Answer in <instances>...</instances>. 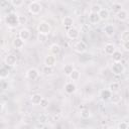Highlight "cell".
I'll return each mask as SVG.
<instances>
[{
	"label": "cell",
	"mask_w": 129,
	"mask_h": 129,
	"mask_svg": "<svg viewBox=\"0 0 129 129\" xmlns=\"http://www.w3.org/2000/svg\"><path fill=\"white\" fill-rule=\"evenodd\" d=\"M36 30L38 33L40 34H45V35H48L50 32H51V26L48 22L46 21H40L36 27Z\"/></svg>",
	"instance_id": "6da1fadb"
},
{
	"label": "cell",
	"mask_w": 129,
	"mask_h": 129,
	"mask_svg": "<svg viewBox=\"0 0 129 129\" xmlns=\"http://www.w3.org/2000/svg\"><path fill=\"white\" fill-rule=\"evenodd\" d=\"M42 10V5L38 1H31L28 5V11L32 15H38Z\"/></svg>",
	"instance_id": "7a4b0ae2"
},
{
	"label": "cell",
	"mask_w": 129,
	"mask_h": 129,
	"mask_svg": "<svg viewBox=\"0 0 129 129\" xmlns=\"http://www.w3.org/2000/svg\"><path fill=\"white\" fill-rule=\"evenodd\" d=\"M5 21H6V24L10 27H16V26L20 25L19 24V18L15 13H9L6 16Z\"/></svg>",
	"instance_id": "3957f363"
},
{
	"label": "cell",
	"mask_w": 129,
	"mask_h": 129,
	"mask_svg": "<svg viewBox=\"0 0 129 129\" xmlns=\"http://www.w3.org/2000/svg\"><path fill=\"white\" fill-rule=\"evenodd\" d=\"M111 72L115 76H121L125 72V67L122 64L121 61H114L111 66Z\"/></svg>",
	"instance_id": "277c9868"
},
{
	"label": "cell",
	"mask_w": 129,
	"mask_h": 129,
	"mask_svg": "<svg viewBox=\"0 0 129 129\" xmlns=\"http://www.w3.org/2000/svg\"><path fill=\"white\" fill-rule=\"evenodd\" d=\"M87 49H88V45H87V43H86L85 41H83V40L77 41L76 44L74 45V50H75L76 52H78V53H84V52L87 51Z\"/></svg>",
	"instance_id": "5b68a950"
},
{
	"label": "cell",
	"mask_w": 129,
	"mask_h": 129,
	"mask_svg": "<svg viewBox=\"0 0 129 129\" xmlns=\"http://www.w3.org/2000/svg\"><path fill=\"white\" fill-rule=\"evenodd\" d=\"M67 36L70 39H73V40L74 39H77L80 36V31H79L78 28L72 26V27H70V28L67 29Z\"/></svg>",
	"instance_id": "8992f818"
},
{
	"label": "cell",
	"mask_w": 129,
	"mask_h": 129,
	"mask_svg": "<svg viewBox=\"0 0 129 129\" xmlns=\"http://www.w3.org/2000/svg\"><path fill=\"white\" fill-rule=\"evenodd\" d=\"M25 76H26V78H27L28 80H30V81H34V80H36V79L38 78V76H39V72H38L35 68H30V69H28V70L26 71Z\"/></svg>",
	"instance_id": "52a82bcc"
},
{
	"label": "cell",
	"mask_w": 129,
	"mask_h": 129,
	"mask_svg": "<svg viewBox=\"0 0 129 129\" xmlns=\"http://www.w3.org/2000/svg\"><path fill=\"white\" fill-rule=\"evenodd\" d=\"M16 61H17V58H16V55L12 54V53H9L5 56L4 58V62L6 66L8 67H14L16 64Z\"/></svg>",
	"instance_id": "ba28073f"
},
{
	"label": "cell",
	"mask_w": 129,
	"mask_h": 129,
	"mask_svg": "<svg viewBox=\"0 0 129 129\" xmlns=\"http://www.w3.org/2000/svg\"><path fill=\"white\" fill-rule=\"evenodd\" d=\"M56 63V55L49 53L44 57V64L49 67H54Z\"/></svg>",
	"instance_id": "9c48e42d"
},
{
	"label": "cell",
	"mask_w": 129,
	"mask_h": 129,
	"mask_svg": "<svg viewBox=\"0 0 129 129\" xmlns=\"http://www.w3.org/2000/svg\"><path fill=\"white\" fill-rule=\"evenodd\" d=\"M103 31L108 37H112L115 34V27L112 23H108L103 27Z\"/></svg>",
	"instance_id": "30bf717a"
},
{
	"label": "cell",
	"mask_w": 129,
	"mask_h": 129,
	"mask_svg": "<svg viewBox=\"0 0 129 129\" xmlns=\"http://www.w3.org/2000/svg\"><path fill=\"white\" fill-rule=\"evenodd\" d=\"M63 89H64V92H66L67 94L72 95V94H74V93L77 91V86H76L75 82H68V83L64 85Z\"/></svg>",
	"instance_id": "8fae6325"
},
{
	"label": "cell",
	"mask_w": 129,
	"mask_h": 129,
	"mask_svg": "<svg viewBox=\"0 0 129 129\" xmlns=\"http://www.w3.org/2000/svg\"><path fill=\"white\" fill-rule=\"evenodd\" d=\"M99 96H100V98H101L102 101L106 102V101H109L110 100V98L112 96V92L109 89H103V90L100 91Z\"/></svg>",
	"instance_id": "7c38bea8"
},
{
	"label": "cell",
	"mask_w": 129,
	"mask_h": 129,
	"mask_svg": "<svg viewBox=\"0 0 129 129\" xmlns=\"http://www.w3.org/2000/svg\"><path fill=\"white\" fill-rule=\"evenodd\" d=\"M88 20H89V23L91 24H97L100 22V16H99V13H95V12H90L89 13V16H88Z\"/></svg>",
	"instance_id": "4fadbf2b"
},
{
	"label": "cell",
	"mask_w": 129,
	"mask_h": 129,
	"mask_svg": "<svg viewBox=\"0 0 129 129\" xmlns=\"http://www.w3.org/2000/svg\"><path fill=\"white\" fill-rule=\"evenodd\" d=\"M24 44H25V40H23V39L20 38L19 36L16 37V38H14L13 41H12V45H13V47L16 48V49H21V48H23V47H24Z\"/></svg>",
	"instance_id": "5bb4252c"
},
{
	"label": "cell",
	"mask_w": 129,
	"mask_h": 129,
	"mask_svg": "<svg viewBox=\"0 0 129 129\" xmlns=\"http://www.w3.org/2000/svg\"><path fill=\"white\" fill-rule=\"evenodd\" d=\"M116 50V46L113 43H106L104 46V52L107 55H112Z\"/></svg>",
	"instance_id": "9a60e30c"
},
{
	"label": "cell",
	"mask_w": 129,
	"mask_h": 129,
	"mask_svg": "<svg viewBox=\"0 0 129 129\" xmlns=\"http://www.w3.org/2000/svg\"><path fill=\"white\" fill-rule=\"evenodd\" d=\"M18 35L23 40H28L29 37H30V30L27 29V28H21L18 32Z\"/></svg>",
	"instance_id": "2e32d148"
},
{
	"label": "cell",
	"mask_w": 129,
	"mask_h": 129,
	"mask_svg": "<svg viewBox=\"0 0 129 129\" xmlns=\"http://www.w3.org/2000/svg\"><path fill=\"white\" fill-rule=\"evenodd\" d=\"M61 24L64 26V27H72L73 24H74V18L72 16H64L62 18V21H61Z\"/></svg>",
	"instance_id": "e0dca14e"
},
{
	"label": "cell",
	"mask_w": 129,
	"mask_h": 129,
	"mask_svg": "<svg viewBox=\"0 0 129 129\" xmlns=\"http://www.w3.org/2000/svg\"><path fill=\"white\" fill-rule=\"evenodd\" d=\"M49 50H50V53H52L54 55H58L61 51V46L57 43H52L49 46Z\"/></svg>",
	"instance_id": "ac0fdd59"
},
{
	"label": "cell",
	"mask_w": 129,
	"mask_h": 129,
	"mask_svg": "<svg viewBox=\"0 0 129 129\" xmlns=\"http://www.w3.org/2000/svg\"><path fill=\"white\" fill-rule=\"evenodd\" d=\"M116 17L120 21H125L128 18V12L126 10H124V9H121L119 12L116 13Z\"/></svg>",
	"instance_id": "d6986e66"
},
{
	"label": "cell",
	"mask_w": 129,
	"mask_h": 129,
	"mask_svg": "<svg viewBox=\"0 0 129 129\" xmlns=\"http://www.w3.org/2000/svg\"><path fill=\"white\" fill-rule=\"evenodd\" d=\"M42 96L40 95V94H38V93H36V94H33L32 96H31V98H30V101H31V103H32V105H39L40 104V102H41V100H42Z\"/></svg>",
	"instance_id": "ffe728a7"
},
{
	"label": "cell",
	"mask_w": 129,
	"mask_h": 129,
	"mask_svg": "<svg viewBox=\"0 0 129 129\" xmlns=\"http://www.w3.org/2000/svg\"><path fill=\"white\" fill-rule=\"evenodd\" d=\"M121 100H122V97L119 94V92L118 93H112V96L110 98V101H111L112 104H115V105L116 104H119L121 102Z\"/></svg>",
	"instance_id": "44dd1931"
},
{
	"label": "cell",
	"mask_w": 129,
	"mask_h": 129,
	"mask_svg": "<svg viewBox=\"0 0 129 129\" xmlns=\"http://www.w3.org/2000/svg\"><path fill=\"white\" fill-rule=\"evenodd\" d=\"M99 16H100V19H101V20L105 21V20H107V19L109 18V16H110V12H109L108 9H106V8H102V9L100 10V12H99Z\"/></svg>",
	"instance_id": "7402d4cb"
},
{
	"label": "cell",
	"mask_w": 129,
	"mask_h": 129,
	"mask_svg": "<svg viewBox=\"0 0 129 129\" xmlns=\"http://www.w3.org/2000/svg\"><path fill=\"white\" fill-rule=\"evenodd\" d=\"M8 66H3V67H1V69H0V78L2 79V80H4V79H6V78H8V76H9V74H10V72H9V69L7 68Z\"/></svg>",
	"instance_id": "603a6c76"
},
{
	"label": "cell",
	"mask_w": 129,
	"mask_h": 129,
	"mask_svg": "<svg viewBox=\"0 0 129 129\" xmlns=\"http://www.w3.org/2000/svg\"><path fill=\"white\" fill-rule=\"evenodd\" d=\"M80 116L82 119H89L91 116H92V113H91V110L89 108H83L80 112Z\"/></svg>",
	"instance_id": "cb8c5ba5"
},
{
	"label": "cell",
	"mask_w": 129,
	"mask_h": 129,
	"mask_svg": "<svg viewBox=\"0 0 129 129\" xmlns=\"http://www.w3.org/2000/svg\"><path fill=\"white\" fill-rule=\"evenodd\" d=\"M69 78L71 79L72 82H78V81L80 80V78H81V73H80L78 70L75 69V70L72 72V74L69 76Z\"/></svg>",
	"instance_id": "d4e9b609"
},
{
	"label": "cell",
	"mask_w": 129,
	"mask_h": 129,
	"mask_svg": "<svg viewBox=\"0 0 129 129\" xmlns=\"http://www.w3.org/2000/svg\"><path fill=\"white\" fill-rule=\"evenodd\" d=\"M108 89L112 92V93H118L120 91V84L118 82H112L110 83Z\"/></svg>",
	"instance_id": "484cf974"
},
{
	"label": "cell",
	"mask_w": 129,
	"mask_h": 129,
	"mask_svg": "<svg viewBox=\"0 0 129 129\" xmlns=\"http://www.w3.org/2000/svg\"><path fill=\"white\" fill-rule=\"evenodd\" d=\"M41 72L45 75V76H51L53 73H54V69H53V67H49V66H43L42 67V70H41Z\"/></svg>",
	"instance_id": "4316f807"
},
{
	"label": "cell",
	"mask_w": 129,
	"mask_h": 129,
	"mask_svg": "<svg viewBox=\"0 0 129 129\" xmlns=\"http://www.w3.org/2000/svg\"><path fill=\"white\" fill-rule=\"evenodd\" d=\"M75 70V68H74V66L72 64V63H67V64H64V67H63V69H62V71H63V74L66 75V76H70L71 74H72V72Z\"/></svg>",
	"instance_id": "83f0119b"
},
{
	"label": "cell",
	"mask_w": 129,
	"mask_h": 129,
	"mask_svg": "<svg viewBox=\"0 0 129 129\" xmlns=\"http://www.w3.org/2000/svg\"><path fill=\"white\" fill-rule=\"evenodd\" d=\"M111 56H112L113 61H121V60H122V57H123L122 52H121V51H119V50H116V51H115Z\"/></svg>",
	"instance_id": "f1b7e54d"
},
{
	"label": "cell",
	"mask_w": 129,
	"mask_h": 129,
	"mask_svg": "<svg viewBox=\"0 0 129 129\" xmlns=\"http://www.w3.org/2000/svg\"><path fill=\"white\" fill-rule=\"evenodd\" d=\"M120 40L122 42L129 41V30H124L120 35Z\"/></svg>",
	"instance_id": "f546056e"
},
{
	"label": "cell",
	"mask_w": 129,
	"mask_h": 129,
	"mask_svg": "<svg viewBox=\"0 0 129 129\" xmlns=\"http://www.w3.org/2000/svg\"><path fill=\"white\" fill-rule=\"evenodd\" d=\"M121 9H123L122 8V5H121V3H118V2H115V3H113L112 4V11L116 14L117 12H119Z\"/></svg>",
	"instance_id": "4dcf8cb0"
},
{
	"label": "cell",
	"mask_w": 129,
	"mask_h": 129,
	"mask_svg": "<svg viewBox=\"0 0 129 129\" xmlns=\"http://www.w3.org/2000/svg\"><path fill=\"white\" fill-rule=\"evenodd\" d=\"M102 9V6L100 5V4H93L92 6H91V8H90V12H95V13H99L100 12V10Z\"/></svg>",
	"instance_id": "1f68e13d"
},
{
	"label": "cell",
	"mask_w": 129,
	"mask_h": 129,
	"mask_svg": "<svg viewBox=\"0 0 129 129\" xmlns=\"http://www.w3.org/2000/svg\"><path fill=\"white\" fill-rule=\"evenodd\" d=\"M39 105H40V107H41V108H43V109H46V108L48 107V105H49V100H48L47 98H44V97H43Z\"/></svg>",
	"instance_id": "d6a6232c"
},
{
	"label": "cell",
	"mask_w": 129,
	"mask_h": 129,
	"mask_svg": "<svg viewBox=\"0 0 129 129\" xmlns=\"http://www.w3.org/2000/svg\"><path fill=\"white\" fill-rule=\"evenodd\" d=\"M11 1V5L14 7H21L24 3V0H10Z\"/></svg>",
	"instance_id": "836d02e7"
},
{
	"label": "cell",
	"mask_w": 129,
	"mask_h": 129,
	"mask_svg": "<svg viewBox=\"0 0 129 129\" xmlns=\"http://www.w3.org/2000/svg\"><path fill=\"white\" fill-rule=\"evenodd\" d=\"M9 3H11V1H9V0H0V7H1V9H6L9 6Z\"/></svg>",
	"instance_id": "e575fe53"
},
{
	"label": "cell",
	"mask_w": 129,
	"mask_h": 129,
	"mask_svg": "<svg viewBox=\"0 0 129 129\" xmlns=\"http://www.w3.org/2000/svg\"><path fill=\"white\" fill-rule=\"evenodd\" d=\"M117 128H118V129H128V128H129L128 122H125V121L120 122V123L117 125Z\"/></svg>",
	"instance_id": "d590c367"
},
{
	"label": "cell",
	"mask_w": 129,
	"mask_h": 129,
	"mask_svg": "<svg viewBox=\"0 0 129 129\" xmlns=\"http://www.w3.org/2000/svg\"><path fill=\"white\" fill-rule=\"evenodd\" d=\"M18 18H19V24H20V25H24V24H26V22H27V18H26L25 15L20 14V15H18Z\"/></svg>",
	"instance_id": "8d00e7d4"
},
{
	"label": "cell",
	"mask_w": 129,
	"mask_h": 129,
	"mask_svg": "<svg viewBox=\"0 0 129 129\" xmlns=\"http://www.w3.org/2000/svg\"><path fill=\"white\" fill-rule=\"evenodd\" d=\"M38 41H40V42H45L46 41V38H47V35H45V34H40V33H38Z\"/></svg>",
	"instance_id": "74e56055"
},
{
	"label": "cell",
	"mask_w": 129,
	"mask_h": 129,
	"mask_svg": "<svg viewBox=\"0 0 129 129\" xmlns=\"http://www.w3.org/2000/svg\"><path fill=\"white\" fill-rule=\"evenodd\" d=\"M39 121V123H45L46 121H47V117H46V115H44V114H42L41 116H39V119H38Z\"/></svg>",
	"instance_id": "f35d334b"
},
{
	"label": "cell",
	"mask_w": 129,
	"mask_h": 129,
	"mask_svg": "<svg viewBox=\"0 0 129 129\" xmlns=\"http://www.w3.org/2000/svg\"><path fill=\"white\" fill-rule=\"evenodd\" d=\"M122 46H123V48H124L126 51H129V41H125V42H123Z\"/></svg>",
	"instance_id": "ab89813d"
},
{
	"label": "cell",
	"mask_w": 129,
	"mask_h": 129,
	"mask_svg": "<svg viewBox=\"0 0 129 129\" xmlns=\"http://www.w3.org/2000/svg\"><path fill=\"white\" fill-rule=\"evenodd\" d=\"M128 111H129V105H128Z\"/></svg>",
	"instance_id": "60d3db41"
},
{
	"label": "cell",
	"mask_w": 129,
	"mask_h": 129,
	"mask_svg": "<svg viewBox=\"0 0 129 129\" xmlns=\"http://www.w3.org/2000/svg\"><path fill=\"white\" fill-rule=\"evenodd\" d=\"M128 82H129V77H128Z\"/></svg>",
	"instance_id": "b9f144b4"
},
{
	"label": "cell",
	"mask_w": 129,
	"mask_h": 129,
	"mask_svg": "<svg viewBox=\"0 0 129 129\" xmlns=\"http://www.w3.org/2000/svg\"><path fill=\"white\" fill-rule=\"evenodd\" d=\"M75 1H79V0H75Z\"/></svg>",
	"instance_id": "7bdbcfd3"
},
{
	"label": "cell",
	"mask_w": 129,
	"mask_h": 129,
	"mask_svg": "<svg viewBox=\"0 0 129 129\" xmlns=\"http://www.w3.org/2000/svg\"><path fill=\"white\" fill-rule=\"evenodd\" d=\"M128 125H129V122H128Z\"/></svg>",
	"instance_id": "ee69618b"
}]
</instances>
